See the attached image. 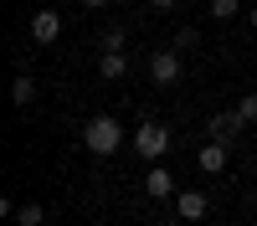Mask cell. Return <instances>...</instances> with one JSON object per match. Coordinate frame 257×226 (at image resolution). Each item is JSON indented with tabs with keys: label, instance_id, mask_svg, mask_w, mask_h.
Instances as JSON below:
<instances>
[{
	"label": "cell",
	"instance_id": "15",
	"mask_svg": "<svg viewBox=\"0 0 257 226\" xmlns=\"http://www.w3.org/2000/svg\"><path fill=\"white\" fill-rule=\"evenodd\" d=\"M103 6H108V0H82V11H103Z\"/></svg>",
	"mask_w": 257,
	"mask_h": 226
},
{
	"label": "cell",
	"instance_id": "1",
	"mask_svg": "<svg viewBox=\"0 0 257 226\" xmlns=\"http://www.w3.org/2000/svg\"><path fill=\"white\" fill-rule=\"evenodd\" d=\"M82 144H88V154H113L123 144V123L98 113V118H88V129H82Z\"/></svg>",
	"mask_w": 257,
	"mask_h": 226
},
{
	"label": "cell",
	"instance_id": "11",
	"mask_svg": "<svg viewBox=\"0 0 257 226\" xmlns=\"http://www.w3.org/2000/svg\"><path fill=\"white\" fill-rule=\"evenodd\" d=\"M41 221H47V211H41L36 200H26V205L16 211V226H41Z\"/></svg>",
	"mask_w": 257,
	"mask_h": 226
},
{
	"label": "cell",
	"instance_id": "7",
	"mask_svg": "<svg viewBox=\"0 0 257 226\" xmlns=\"http://www.w3.org/2000/svg\"><path fill=\"white\" fill-rule=\"evenodd\" d=\"M206 211H211V200L201 190H175V216L180 221H206Z\"/></svg>",
	"mask_w": 257,
	"mask_h": 226
},
{
	"label": "cell",
	"instance_id": "17",
	"mask_svg": "<svg viewBox=\"0 0 257 226\" xmlns=\"http://www.w3.org/2000/svg\"><path fill=\"white\" fill-rule=\"evenodd\" d=\"M247 21H252V26H257V6H252V11H247Z\"/></svg>",
	"mask_w": 257,
	"mask_h": 226
},
{
	"label": "cell",
	"instance_id": "13",
	"mask_svg": "<svg viewBox=\"0 0 257 226\" xmlns=\"http://www.w3.org/2000/svg\"><path fill=\"white\" fill-rule=\"evenodd\" d=\"M211 16H216V21H231V16H237V0H211Z\"/></svg>",
	"mask_w": 257,
	"mask_h": 226
},
{
	"label": "cell",
	"instance_id": "9",
	"mask_svg": "<svg viewBox=\"0 0 257 226\" xmlns=\"http://www.w3.org/2000/svg\"><path fill=\"white\" fill-rule=\"evenodd\" d=\"M11 103H16V108H21V113H26V108H31V103H36V82H31L26 72H16V82H11Z\"/></svg>",
	"mask_w": 257,
	"mask_h": 226
},
{
	"label": "cell",
	"instance_id": "3",
	"mask_svg": "<svg viewBox=\"0 0 257 226\" xmlns=\"http://www.w3.org/2000/svg\"><path fill=\"white\" fill-rule=\"evenodd\" d=\"M149 82L155 88H175L180 82V52H149Z\"/></svg>",
	"mask_w": 257,
	"mask_h": 226
},
{
	"label": "cell",
	"instance_id": "4",
	"mask_svg": "<svg viewBox=\"0 0 257 226\" xmlns=\"http://www.w3.org/2000/svg\"><path fill=\"white\" fill-rule=\"evenodd\" d=\"M206 134L216 139V144H226V149H231V144H237V139L247 134V118H242L237 108H231V113H216V118L206 123Z\"/></svg>",
	"mask_w": 257,
	"mask_h": 226
},
{
	"label": "cell",
	"instance_id": "10",
	"mask_svg": "<svg viewBox=\"0 0 257 226\" xmlns=\"http://www.w3.org/2000/svg\"><path fill=\"white\" fill-rule=\"evenodd\" d=\"M98 72L108 77V82H118V77L128 72V57H123V52H108V47H103V57H98Z\"/></svg>",
	"mask_w": 257,
	"mask_h": 226
},
{
	"label": "cell",
	"instance_id": "12",
	"mask_svg": "<svg viewBox=\"0 0 257 226\" xmlns=\"http://www.w3.org/2000/svg\"><path fill=\"white\" fill-rule=\"evenodd\" d=\"M237 113H242L247 123H257V93H242V103H237Z\"/></svg>",
	"mask_w": 257,
	"mask_h": 226
},
{
	"label": "cell",
	"instance_id": "2",
	"mask_svg": "<svg viewBox=\"0 0 257 226\" xmlns=\"http://www.w3.org/2000/svg\"><path fill=\"white\" fill-rule=\"evenodd\" d=\"M128 144H134V154H139V159H149V164H155V159L170 149V129L149 118V123H139V129H134V139H128Z\"/></svg>",
	"mask_w": 257,
	"mask_h": 226
},
{
	"label": "cell",
	"instance_id": "16",
	"mask_svg": "<svg viewBox=\"0 0 257 226\" xmlns=\"http://www.w3.org/2000/svg\"><path fill=\"white\" fill-rule=\"evenodd\" d=\"M149 6H155V11H175V0H149Z\"/></svg>",
	"mask_w": 257,
	"mask_h": 226
},
{
	"label": "cell",
	"instance_id": "6",
	"mask_svg": "<svg viewBox=\"0 0 257 226\" xmlns=\"http://www.w3.org/2000/svg\"><path fill=\"white\" fill-rule=\"evenodd\" d=\"M57 36H62V16L57 11H31V41L36 47H52Z\"/></svg>",
	"mask_w": 257,
	"mask_h": 226
},
{
	"label": "cell",
	"instance_id": "5",
	"mask_svg": "<svg viewBox=\"0 0 257 226\" xmlns=\"http://www.w3.org/2000/svg\"><path fill=\"white\" fill-rule=\"evenodd\" d=\"M144 195L149 200H175V175H170L160 159L149 164V175H144Z\"/></svg>",
	"mask_w": 257,
	"mask_h": 226
},
{
	"label": "cell",
	"instance_id": "14",
	"mask_svg": "<svg viewBox=\"0 0 257 226\" xmlns=\"http://www.w3.org/2000/svg\"><path fill=\"white\" fill-rule=\"evenodd\" d=\"M103 47H108V52H123V26H113L108 36H103Z\"/></svg>",
	"mask_w": 257,
	"mask_h": 226
},
{
	"label": "cell",
	"instance_id": "8",
	"mask_svg": "<svg viewBox=\"0 0 257 226\" xmlns=\"http://www.w3.org/2000/svg\"><path fill=\"white\" fill-rule=\"evenodd\" d=\"M196 164H201L206 175H221V170H226V144H216V139L201 144V149H196Z\"/></svg>",
	"mask_w": 257,
	"mask_h": 226
}]
</instances>
